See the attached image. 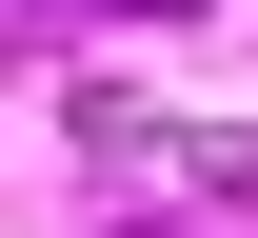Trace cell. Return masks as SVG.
<instances>
[{
	"mask_svg": "<svg viewBox=\"0 0 258 238\" xmlns=\"http://www.w3.org/2000/svg\"><path fill=\"white\" fill-rule=\"evenodd\" d=\"M139 20H199V0H139Z\"/></svg>",
	"mask_w": 258,
	"mask_h": 238,
	"instance_id": "6da1fadb",
	"label": "cell"
}]
</instances>
